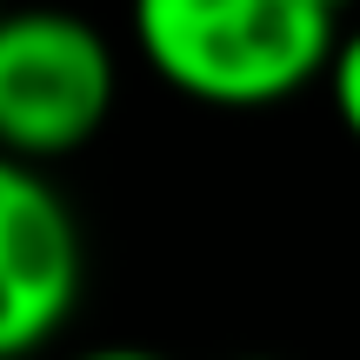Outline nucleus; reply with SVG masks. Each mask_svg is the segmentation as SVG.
Masks as SVG:
<instances>
[{"mask_svg": "<svg viewBox=\"0 0 360 360\" xmlns=\"http://www.w3.org/2000/svg\"><path fill=\"white\" fill-rule=\"evenodd\" d=\"M327 7H334V13H340V7H354V0H327Z\"/></svg>", "mask_w": 360, "mask_h": 360, "instance_id": "obj_7", "label": "nucleus"}, {"mask_svg": "<svg viewBox=\"0 0 360 360\" xmlns=\"http://www.w3.org/2000/svg\"><path fill=\"white\" fill-rule=\"evenodd\" d=\"M240 360H281V354H240Z\"/></svg>", "mask_w": 360, "mask_h": 360, "instance_id": "obj_6", "label": "nucleus"}, {"mask_svg": "<svg viewBox=\"0 0 360 360\" xmlns=\"http://www.w3.org/2000/svg\"><path fill=\"white\" fill-rule=\"evenodd\" d=\"M80 227L47 167H0V354L27 360L67 327L80 300Z\"/></svg>", "mask_w": 360, "mask_h": 360, "instance_id": "obj_3", "label": "nucleus"}, {"mask_svg": "<svg viewBox=\"0 0 360 360\" xmlns=\"http://www.w3.org/2000/svg\"><path fill=\"white\" fill-rule=\"evenodd\" d=\"M141 60L174 94L227 114L294 101L327 80L340 13L327 0H127Z\"/></svg>", "mask_w": 360, "mask_h": 360, "instance_id": "obj_1", "label": "nucleus"}, {"mask_svg": "<svg viewBox=\"0 0 360 360\" xmlns=\"http://www.w3.org/2000/svg\"><path fill=\"white\" fill-rule=\"evenodd\" d=\"M74 360H167V354H154V347H87Z\"/></svg>", "mask_w": 360, "mask_h": 360, "instance_id": "obj_5", "label": "nucleus"}, {"mask_svg": "<svg viewBox=\"0 0 360 360\" xmlns=\"http://www.w3.org/2000/svg\"><path fill=\"white\" fill-rule=\"evenodd\" d=\"M120 94L114 47L67 7H20L0 27V141L7 160L47 167L107 127Z\"/></svg>", "mask_w": 360, "mask_h": 360, "instance_id": "obj_2", "label": "nucleus"}, {"mask_svg": "<svg viewBox=\"0 0 360 360\" xmlns=\"http://www.w3.org/2000/svg\"><path fill=\"white\" fill-rule=\"evenodd\" d=\"M327 101H334L340 127H347L354 147H360V27H347L340 47H334V67H327Z\"/></svg>", "mask_w": 360, "mask_h": 360, "instance_id": "obj_4", "label": "nucleus"}]
</instances>
